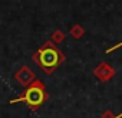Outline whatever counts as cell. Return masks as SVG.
Returning a JSON list of instances; mask_svg holds the SVG:
<instances>
[{
	"label": "cell",
	"mask_w": 122,
	"mask_h": 118,
	"mask_svg": "<svg viewBox=\"0 0 122 118\" xmlns=\"http://www.w3.org/2000/svg\"><path fill=\"white\" fill-rule=\"evenodd\" d=\"M10 102H27L29 105L32 107H37L43 102V91L39 88V86H32L30 89L26 91V94L22 97V98H17V99H13Z\"/></svg>",
	"instance_id": "6da1fadb"
},
{
	"label": "cell",
	"mask_w": 122,
	"mask_h": 118,
	"mask_svg": "<svg viewBox=\"0 0 122 118\" xmlns=\"http://www.w3.org/2000/svg\"><path fill=\"white\" fill-rule=\"evenodd\" d=\"M40 62L43 66H55L57 64V53L53 49H43L40 52Z\"/></svg>",
	"instance_id": "7a4b0ae2"
}]
</instances>
